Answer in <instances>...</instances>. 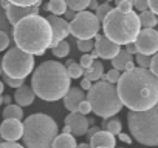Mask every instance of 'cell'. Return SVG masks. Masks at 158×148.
I'll list each match as a JSON object with an SVG mask.
<instances>
[{"instance_id": "52a82bcc", "label": "cell", "mask_w": 158, "mask_h": 148, "mask_svg": "<svg viewBox=\"0 0 158 148\" xmlns=\"http://www.w3.org/2000/svg\"><path fill=\"white\" fill-rule=\"evenodd\" d=\"M127 122L133 139L146 146L158 145V107L147 111H129Z\"/></svg>"}, {"instance_id": "e575fe53", "label": "cell", "mask_w": 158, "mask_h": 148, "mask_svg": "<svg viewBox=\"0 0 158 148\" xmlns=\"http://www.w3.org/2000/svg\"><path fill=\"white\" fill-rule=\"evenodd\" d=\"M149 72L152 74V76H158V54H153L150 57V63H149Z\"/></svg>"}, {"instance_id": "db71d44e", "label": "cell", "mask_w": 158, "mask_h": 148, "mask_svg": "<svg viewBox=\"0 0 158 148\" xmlns=\"http://www.w3.org/2000/svg\"><path fill=\"white\" fill-rule=\"evenodd\" d=\"M3 90H5V85H3V82H2V80H0V96L3 94Z\"/></svg>"}, {"instance_id": "1f68e13d", "label": "cell", "mask_w": 158, "mask_h": 148, "mask_svg": "<svg viewBox=\"0 0 158 148\" xmlns=\"http://www.w3.org/2000/svg\"><path fill=\"white\" fill-rule=\"evenodd\" d=\"M0 31L5 33V34H10V33L13 31L11 25H10V23H8V20H6L5 11H3L2 8H0Z\"/></svg>"}, {"instance_id": "9f6ffc18", "label": "cell", "mask_w": 158, "mask_h": 148, "mask_svg": "<svg viewBox=\"0 0 158 148\" xmlns=\"http://www.w3.org/2000/svg\"><path fill=\"white\" fill-rule=\"evenodd\" d=\"M2 143H3V139H2V137H0V145H2Z\"/></svg>"}, {"instance_id": "cb8c5ba5", "label": "cell", "mask_w": 158, "mask_h": 148, "mask_svg": "<svg viewBox=\"0 0 158 148\" xmlns=\"http://www.w3.org/2000/svg\"><path fill=\"white\" fill-rule=\"evenodd\" d=\"M47 11L51 13V16H64V13L67 11V5L65 0H51V2L47 3Z\"/></svg>"}, {"instance_id": "83f0119b", "label": "cell", "mask_w": 158, "mask_h": 148, "mask_svg": "<svg viewBox=\"0 0 158 148\" xmlns=\"http://www.w3.org/2000/svg\"><path fill=\"white\" fill-rule=\"evenodd\" d=\"M51 53H53L56 57L64 59V57H67V56H68V53H70V43H68V42H65V40H62V42H59V43L51 49Z\"/></svg>"}, {"instance_id": "681fc988", "label": "cell", "mask_w": 158, "mask_h": 148, "mask_svg": "<svg viewBox=\"0 0 158 148\" xmlns=\"http://www.w3.org/2000/svg\"><path fill=\"white\" fill-rule=\"evenodd\" d=\"M2 103H6V107L11 105V97L10 96H2Z\"/></svg>"}, {"instance_id": "7402d4cb", "label": "cell", "mask_w": 158, "mask_h": 148, "mask_svg": "<svg viewBox=\"0 0 158 148\" xmlns=\"http://www.w3.org/2000/svg\"><path fill=\"white\" fill-rule=\"evenodd\" d=\"M101 128H104L102 131H107V133L112 134V136H118V134L121 133L123 125H121V120H119V119L110 117V119H104V120H102Z\"/></svg>"}, {"instance_id": "9a60e30c", "label": "cell", "mask_w": 158, "mask_h": 148, "mask_svg": "<svg viewBox=\"0 0 158 148\" xmlns=\"http://www.w3.org/2000/svg\"><path fill=\"white\" fill-rule=\"evenodd\" d=\"M6 20L11 26H14L17 22H20L22 19L28 17V16H39V8L31 6V8H20V6H14L11 5L6 11H5Z\"/></svg>"}, {"instance_id": "ee69618b", "label": "cell", "mask_w": 158, "mask_h": 148, "mask_svg": "<svg viewBox=\"0 0 158 148\" xmlns=\"http://www.w3.org/2000/svg\"><path fill=\"white\" fill-rule=\"evenodd\" d=\"M92 88V82H89L87 79H82L81 80V88H79V90H81V91H89Z\"/></svg>"}, {"instance_id": "c3c4849f", "label": "cell", "mask_w": 158, "mask_h": 148, "mask_svg": "<svg viewBox=\"0 0 158 148\" xmlns=\"http://www.w3.org/2000/svg\"><path fill=\"white\" fill-rule=\"evenodd\" d=\"M98 6H99V5H98L96 0H90V2H89V8H90V10H95V11H96Z\"/></svg>"}, {"instance_id": "836d02e7", "label": "cell", "mask_w": 158, "mask_h": 148, "mask_svg": "<svg viewBox=\"0 0 158 148\" xmlns=\"http://www.w3.org/2000/svg\"><path fill=\"white\" fill-rule=\"evenodd\" d=\"M116 10H119L121 13H130L133 11V6L130 0H119V2H116Z\"/></svg>"}, {"instance_id": "f5cc1de1", "label": "cell", "mask_w": 158, "mask_h": 148, "mask_svg": "<svg viewBox=\"0 0 158 148\" xmlns=\"http://www.w3.org/2000/svg\"><path fill=\"white\" fill-rule=\"evenodd\" d=\"M62 134H71L70 128H68V127H64V130H62Z\"/></svg>"}, {"instance_id": "bcb514c9", "label": "cell", "mask_w": 158, "mask_h": 148, "mask_svg": "<svg viewBox=\"0 0 158 148\" xmlns=\"http://www.w3.org/2000/svg\"><path fill=\"white\" fill-rule=\"evenodd\" d=\"M99 130H101V128H99V127H92V128H89V131H87V133H85V134H87V137H89V139H90V137H92V136H93V134H95V133H98V131H99Z\"/></svg>"}, {"instance_id": "2e32d148", "label": "cell", "mask_w": 158, "mask_h": 148, "mask_svg": "<svg viewBox=\"0 0 158 148\" xmlns=\"http://www.w3.org/2000/svg\"><path fill=\"white\" fill-rule=\"evenodd\" d=\"M90 148H115L116 146V139L115 136L109 134L107 131L99 130L89 139Z\"/></svg>"}, {"instance_id": "44dd1931", "label": "cell", "mask_w": 158, "mask_h": 148, "mask_svg": "<svg viewBox=\"0 0 158 148\" xmlns=\"http://www.w3.org/2000/svg\"><path fill=\"white\" fill-rule=\"evenodd\" d=\"M129 62H133V56L127 54L126 49H121V51L112 59L113 69H116V71H124V66H126Z\"/></svg>"}, {"instance_id": "30bf717a", "label": "cell", "mask_w": 158, "mask_h": 148, "mask_svg": "<svg viewBox=\"0 0 158 148\" xmlns=\"http://www.w3.org/2000/svg\"><path fill=\"white\" fill-rule=\"evenodd\" d=\"M136 48V54L141 56H153L158 51V33L156 29H141L133 42Z\"/></svg>"}, {"instance_id": "6f0895ef", "label": "cell", "mask_w": 158, "mask_h": 148, "mask_svg": "<svg viewBox=\"0 0 158 148\" xmlns=\"http://www.w3.org/2000/svg\"><path fill=\"white\" fill-rule=\"evenodd\" d=\"M0 105H2V96H0Z\"/></svg>"}, {"instance_id": "5b68a950", "label": "cell", "mask_w": 158, "mask_h": 148, "mask_svg": "<svg viewBox=\"0 0 158 148\" xmlns=\"http://www.w3.org/2000/svg\"><path fill=\"white\" fill-rule=\"evenodd\" d=\"M22 125V136L27 148H51L53 140L57 136V123L53 117L36 113L28 116Z\"/></svg>"}, {"instance_id": "e0dca14e", "label": "cell", "mask_w": 158, "mask_h": 148, "mask_svg": "<svg viewBox=\"0 0 158 148\" xmlns=\"http://www.w3.org/2000/svg\"><path fill=\"white\" fill-rule=\"evenodd\" d=\"M82 100H85V94H84V91H81L76 87L70 88L67 91V94L64 96V105L70 111V114L77 111V107H79V103H81Z\"/></svg>"}, {"instance_id": "74e56055", "label": "cell", "mask_w": 158, "mask_h": 148, "mask_svg": "<svg viewBox=\"0 0 158 148\" xmlns=\"http://www.w3.org/2000/svg\"><path fill=\"white\" fill-rule=\"evenodd\" d=\"M136 57V63L139 65V68H143V69H147L149 68V63H150V57H147V56H141V54H136L135 56Z\"/></svg>"}, {"instance_id": "8992f818", "label": "cell", "mask_w": 158, "mask_h": 148, "mask_svg": "<svg viewBox=\"0 0 158 148\" xmlns=\"http://www.w3.org/2000/svg\"><path fill=\"white\" fill-rule=\"evenodd\" d=\"M85 100L90 103L92 111L102 119L115 117V114H118L123 108V103L116 93V87L102 80L92 85V88L87 91Z\"/></svg>"}, {"instance_id": "484cf974", "label": "cell", "mask_w": 158, "mask_h": 148, "mask_svg": "<svg viewBox=\"0 0 158 148\" xmlns=\"http://www.w3.org/2000/svg\"><path fill=\"white\" fill-rule=\"evenodd\" d=\"M65 65H67L65 68H67V74H68L70 80L71 79H79L82 76V68L79 66V63H76L74 60H68Z\"/></svg>"}, {"instance_id": "5bb4252c", "label": "cell", "mask_w": 158, "mask_h": 148, "mask_svg": "<svg viewBox=\"0 0 158 148\" xmlns=\"http://www.w3.org/2000/svg\"><path fill=\"white\" fill-rule=\"evenodd\" d=\"M65 127L70 128L71 136H84L89 131L90 123H89V119L85 116L73 113V114H68L65 117Z\"/></svg>"}, {"instance_id": "7dc6e473", "label": "cell", "mask_w": 158, "mask_h": 148, "mask_svg": "<svg viewBox=\"0 0 158 148\" xmlns=\"http://www.w3.org/2000/svg\"><path fill=\"white\" fill-rule=\"evenodd\" d=\"M64 16H65V19H67V20H73V19H74V16H76V13H73V11L67 10V11L64 13ZM65 19H64V20H65Z\"/></svg>"}, {"instance_id": "d4e9b609", "label": "cell", "mask_w": 158, "mask_h": 148, "mask_svg": "<svg viewBox=\"0 0 158 148\" xmlns=\"http://www.w3.org/2000/svg\"><path fill=\"white\" fill-rule=\"evenodd\" d=\"M3 119L6 120V119H14V120H19V122H22V119H23V111H22V108L20 107H17V105H8L5 110H3Z\"/></svg>"}, {"instance_id": "8d00e7d4", "label": "cell", "mask_w": 158, "mask_h": 148, "mask_svg": "<svg viewBox=\"0 0 158 148\" xmlns=\"http://www.w3.org/2000/svg\"><path fill=\"white\" fill-rule=\"evenodd\" d=\"M77 114H81V116H85V114H90L92 113V107H90V103L87 102V100H82L81 103H79V107H77V111H76Z\"/></svg>"}, {"instance_id": "f35d334b", "label": "cell", "mask_w": 158, "mask_h": 148, "mask_svg": "<svg viewBox=\"0 0 158 148\" xmlns=\"http://www.w3.org/2000/svg\"><path fill=\"white\" fill-rule=\"evenodd\" d=\"M10 42H11V40H10V36L0 31V53H2V51H5V49L8 48Z\"/></svg>"}, {"instance_id": "f1b7e54d", "label": "cell", "mask_w": 158, "mask_h": 148, "mask_svg": "<svg viewBox=\"0 0 158 148\" xmlns=\"http://www.w3.org/2000/svg\"><path fill=\"white\" fill-rule=\"evenodd\" d=\"M10 3L14 5V6H20V8H31V6L39 8L42 2L40 0H11Z\"/></svg>"}, {"instance_id": "d6a6232c", "label": "cell", "mask_w": 158, "mask_h": 148, "mask_svg": "<svg viewBox=\"0 0 158 148\" xmlns=\"http://www.w3.org/2000/svg\"><path fill=\"white\" fill-rule=\"evenodd\" d=\"M93 39L92 40H77V49L81 51V53H90L93 51Z\"/></svg>"}, {"instance_id": "b9f144b4", "label": "cell", "mask_w": 158, "mask_h": 148, "mask_svg": "<svg viewBox=\"0 0 158 148\" xmlns=\"http://www.w3.org/2000/svg\"><path fill=\"white\" fill-rule=\"evenodd\" d=\"M147 11H150L152 14L156 16V13H158V2H155V0H149V2H147Z\"/></svg>"}, {"instance_id": "ac0fdd59", "label": "cell", "mask_w": 158, "mask_h": 148, "mask_svg": "<svg viewBox=\"0 0 158 148\" xmlns=\"http://www.w3.org/2000/svg\"><path fill=\"white\" fill-rule=\"evenodd\" d=\"M34 93L31 90V87L28 85H22L20 88L16 90V94H14V99L17 102V107L23 108V107H30L33 102H34Z\"/></svg>"}, {"instance_id": "d590c367", "label": "cell", "mask_w": 158, "mask_h": 148, "mask_svg": "<svg viewBox=\"0 0 158 148\" xmlns=\"http://www.w3.org/2000/svg\"><path fill=\"white\" fill-rule=\"evenodd\" d=\"M3 82L6 85H10L11 88H20L22 85H25L23 79H11V77H6V76H3Z\"/></svg>"}, {"instance_id": "603a6c76", "label": "cell", "mask_w": 158, "mask_h": 148, "mask_svg": "<svg viewBox=\"0 0 158 148\" xmlns=\"http://www.w3.org/2000/svg\"><path fill=\"white\" fill-rule=\"evenodd\" d=\"M138 20H139V26H144V29H153V26H156L158 19L155 14H152L150 11H143L141 14H138Z\"/></svg>"}, {"instance_id": "4316f807", "label": "cell", "mask_w": 158, "mask_h": 148, "mask_svg": "<svg viewBox=\"0 0 158 148\" xmlns=\"http://www.w3.org/2000/svg\"><path fill=\"white\" fill-rule=\"evenodd\" d=\"M89 2L90 0H68V2H65V5H67V10L73 13H81V11H85V8H89Z\"/></svg>"}, {"instance_id": "f546056e", "label": "cell", "mask_w": 158, "mask_h": 148, "mask_svg": "<svg viewBox=\"0 0 158 148\" xmlns=\"http://www.w3.org/2000/svg\"><path fill=\"white\" fill-rule=\"evenodd\" d=\"M119 76H121V72H119V71H116V69H110L109 72L102 74V77H101V79H102V82H107V84L115 85V84L118 82Z\"/></svg>"}, {"instance_id": "11a10c76", "label": "cell", "mask_w": 158, "mask_h": 148, "mask_svg": "<svg viewBox=\"0 0 158 148\" xmlns=\"http://www.w3.org/2000/svg\"><path fill=\"white\" fill-rule=\"evenodd\" d=\"M0 74H2V59H0Z\"/></svg>"}, {"instance_id": "8fae6325", "label": "cell", "mask_w": 158, "mask_h": 148, "mask_svg": "<svg viewBox=\"0 0 158 148\" xmlns=\"http://www.w3.org/2000/svg\"><path fill=\"white\" fill-rule=\"evenodd\" d=\"M45 20L48 22L50 28H51V43H50V49H53L59 42H62L68 34V22L60 19V17H56V16H47Z\"/></svg>"}, {"instance_id": "816d5d0a", "label": "cell", "mask_w": 158, "mask_h": 148, "mask_svg": "<svg viewBox=\"0 0 158 148\" xmlns=\"http://www.w3.org/2000/svg\"><path fill=\"white\" fill-rule=\"evenodd\" d=\"M76 148H90V145L89 143H77Z\"/></svg>"}, {"instance_id": "d6986e66", "label": "cell", "mask_w": 158, "mask_h": 148, "mask_svg": "<svg viewBox=\"0 0 158 148\" xmlns=\"http://www.w3.org/2000/svg\"><path fill=\"white\" fill-rule=\"evenodd\" d=\"M102 74H104V65L101 63V62H93L89 68H85V69H82V76H84V79H87L89 82H92V80H95V82H98L101 77H102Z\"/></svg>"}, {"instance_id": "4fadbf2b", "label": "cell", "mask_w": 158, "mask_h": 148, "mask_svg": "<svg viewBox=\"0 0 158 148\" xmlns=\"http://www.w3.org/2000/svg\"><path fill=\"white\" fill-rule=\"evenodd\" d=\"M22 133H23V125L19 120L6 119L0 125V137L3 139V142H16L22 137Z\"/></svg>"}, {"instance_id": "60d3db41", "label": "cell", "mask_w": 158, "mask_h": 148, "mask_svg": "<svg viewBox=\"0 0 158 148\" xmlns=\"http://www.w3.org/2000/svg\"><path fill=\"white\" fill-rule=\"evenodd\" d=\"M132 6L136 8L139 13L147 11V2H144V0H135V2H132Z\"/></svg>"}, {"instance_id": "ffe728a7", "label": "cell", "mask_w": 158, "mask_h": 148, "mask_svg": "<svg viewBox=\"0 0 158 148\" xmlns=\"http://www.w3.org/2000/svg\"><path fill=\"white\" fill-rule=\"evenodd\" d=\"M76 139L71 134H59L53 140L51 148H76Z\"/></svg>"}, {"instance_id": "7a4b0ae2", "label": "cell", "mask_w": 158, "mask_h": 148, "mask_svg": "<svg viewBox=\"0 0 158 148\" xmlns=\"http://www.w3.org/2000/svg\"><path fill=\"white\" fill-rule=\"evenodd\" d=\"M31 90L34 96L47 102L62 99L70 90V77L65 65L56 60L40 63L31 77Z\"/></svg>"}, {"instance_id": "7c38bea8", "label": "cell", "mask_w": 158, "mask_h": 148, "mask_svg": "<svg viewBox=\"0 0 158 148\" xmlns=\"http://www.w3.org/2000/svg\"><path fill=\"white\" fill-rule=\"evenodd\" d=\"M93 49H95V53L98 54V57H101V59H106V60H112L119 51H121V46H118L116 43H113V42H110L109 39H106L104 36H101V34H96L95 36V39H93Z\"/></svg>"}, {"instance_id": "277c9868", "label": "cell", "mask_w": 158, "mask_h": 148, "mask_svg": "<svg viewBox=\"0 0 158 148\" xmlns=\"http://www.w3.org/2000/svg\"><path fill=\"white\" fill-rule=\"evenodd\" d=\"M101 28L104 29V37L118 46L133 43L138 33L141 31L136 13H121L116 8H112L110 13L104 17Z\"/></svg>"}, {"instance_id": "ba28073f", "label": "cell", "mask_w": 158, "mask_h": 148, "mask_svg": "<svg viewBox=\"0 0 158 148\" xmlns=\"http://www.w3.org/2000/svg\"><path fill=\"white\" fill-rule=\"evenodd\" d=\"M34 69V57L13 46L2 59V72L11 79H23Z\"/></svg>"}, {"instance_id": "4dcf8cb0", "label": "cell", "mask_w": 158, "mask_h": 148, "mask_svg": "<svg viewBox=\"0 0 158 148\" xmlns=\"http://www.w3.org/2000/svg\"><path fill=\"white\" fill-rule=\"evenodd\" d=\"M110 10H112V5L110 3H104V5H99L98 6V10H96V19H98V22L101 23L102 20H104V17L110 13Z\"/></svg>"}, {"instance_id": "7bdbcfd3", "label": "cell", "mask_w": 158, "mask_h": 148, "mask_svg": "<svg viewBox=\"0 0 158 148\" xmlns=\"http://www.w3.org/2000/svg\"><path fill=\"white\" fill-rule=\"evenodd\" d=\"M0 148H25V146H22L17 142H3L2 145H0Z\"/></svg>"}, {"instance_id": "f907efd6", "label": "cell", "mask_w": 158, "mask_h": 148, "mask_svg": "<svg viewBox=\"0 0 158 148\" xmlns=\"http://www.w3.org/2000/svg\"><path fill=\"white\" fill-rule=\"evenodd\" d=\"M133 68H135V65H133V62H129V63H127V65L124 66V72H126V71H132Z\"/></svg>"}, {"instance_id": "f6af8a7d", "label": "cell", "mask_w": 158, "mask_h": 148, "mask_svg": "<svg viewBox=\"0 0 158 148\" xmlns=\"http://www.w3.org/2000/svg\"><path fill=\"white\" fill-rule=\"evenodd\" d=\"M118 139H119L121 142H124V143H132V139H130V136H129V134L119 133V134H118Z\"/></svg>"}, {"instance_id": "3957f363", "label": "cell", "mask_w": 158, "mask_h": 148, "mask_svg": "<svg viewBox=\"0 0 158 148\" xmlns=\"http://www.w3.org/2000/svg\"><path fill=\"white\" fill-rule=\"evenodd\" d=\"M13 40L16 48L30 54L42 56L51 43V28L45 17L28 16L13 26Z\"/></svg>"}, {"instance_id": "ab89813d", "label": "cell", "mask_w": 158, "mask_h": 148, "mask_svg": "<svg viewBox=\"0 0 158 148\" xmlns=\"http://www.w3.org/2000/svg\"><path fill=\"white\" fill-rule=\"evenodd\" d=\"M93 62H95V60L90 57V54H84V56L81 57V62H79V66H81L82 69H85V68H89Z\"/></svg>"}, {"instance_id": "9c48e42d", "label": "cell", "mask_w": 158, "mask_h": 148, "mask_svg": "<svg viewBox=\"0 0 158 148\" xmlns=\"http://www.w3.org/2000/svg\"><path fill=\"white\" fill-rule=\"evenodd\" d=\"M101 23L92 11H81L68 23V31L77 40H92L99 33Z\"/></svg>"}, {"instance_id": "6da1fadb", "label": "cell", "mask_w": 158, "mask_h": 148, "mask_svg": "<svg viewBox=\"0 0 158 148\" xmlns=\"http://www.w3.org/2000/svg\"><path fill=\"white\" fill-rule=\"evenodd\" d=\"M116 93L130 111H147L158 102V79L149 69L133 68L123 72L116 82Z\"/></svg>"}]
</instances>
